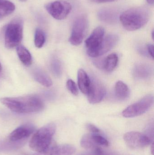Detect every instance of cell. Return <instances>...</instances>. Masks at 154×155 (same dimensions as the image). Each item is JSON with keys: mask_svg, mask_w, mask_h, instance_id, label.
Instances as JSON below:
<instances>
[{"mask_svg": "<svg viewBox=\"0 0 154 155\" xmlns=\"http://www.w3.org/2000/svg\"><path fill=\"white\" fill-rule=\"evenodd\" d=\"M1 102L11 111L18 114L36 113L44 107L42 100L35 96L3 97Z\"/></svg>", "mask_w": 154, "mask_h": 155, "instance_id": "obj_1", "label": "cell"}, {"mask_svg": "<svg viewBox=\"0 0 154 155\" xmlns=\"http://www.w3.org/2000/svg\"><path fill=\"white\" fill-rule=\"evenodd\" d=\"M150 10L145 7H136L125 11L119 19L126 30L134 31L144 26L149 21Z\"/></svg>", "mask_w": 154, "mask_h": 155, "instance_id": "obj_2", "label": "cell"}, {"mask_svg": "<svg viewBox=\"0 0 154 155\" xmlns=\"http://www.w3.org/2000/svg\"><path fill=\"white\" fill-rule=\"evenodd\" d=\"M56 130V125L53 123H50L39 129L30 141L31 149L37 153L48 149L50 147Z\"/></svg>", "mask_w": 154, "mask_h": 155, "instance_id": "obj_3", "label": "cell"}, {"mask_svg": "<svg viewBox=\"0 0 154 155\" xmlns=\"http://www.w3.org/2000/svg\"><path fill=\"white\" fill-rule=\"evenodd\" d=\"M23 24L21 20L15 19L8 25L5 33V44L8 49L17 47L23 38Z\"/></svg>", "mask_w": 154, "mask_h": 155, "instance_id": "obj_4", "label": "cell"}, {"mask_svg": "<svg viewBox=\"0 0 154 155\" xmlns=\"http://www.w3.org/2000/svg\"><path fill=\"white\" fill-rule=\"evenodd\" d=\"M89 22L85 15L79 16L74 21L69 42L73 45H80L88 32Z\"/></svg>", "mask_w": 154, "mask_h": 155, "instance_id": "obj_5", "label": "cell"}, {"mask_svg": "<svg viewBox=\"0 0 154 155\" xmlns=\"http://www.w3.org/2000/svg\"><path fill=\"white\" fill-rule=\"evenodd\" d=\"M153 103V96L151 94L146 96L124 109L122 115L125 117H133L141 115L147 112Z\"/></svg>", "mask_w": 154, "mask_h": 155, "instance_id": "obj_6", "label": "cell"}, {"mask_svg": "<svg viewBox=\"0 0 154 155\" xmlns=\"http://www.w3.org/2000/svg\"><path fill=\"white\" fill-rule=\"evenodd\" d=\"M47 12L55 19L62 20L65 19L71 12V5L65 1H57L45 5Z\"/></svg>", "mask_w": 154, "mask_h": 155, "instance_id": "obj_7", "label": "cell"}, {"mask_svg": "<svg viewBox=\"0 0 154 155\" xmlns=\"http://www.w3.org/2000/svg\"><path fill=\"white\" fill-rule=\"evenodd\" d=\"M124 138L128 147L133 149L144 148L152 143L149 136L137 132H128L125 134Z\"/></svg>", "mask_w": 154, "mask_h": 155, "instance_id": "obj_8", "label": "cell"}, {"mask_svg": "<svg viewBox=\"0 0 154 155\" xmlns=\"http://www.w3.org/2000/svg\"><path fill=\"white\" fill-rule=\"evenodd\" d=\"M105 33L104 28L99 26L93 31L86 40L85 45L87 49V53L90 57H95V54L104 39Z\"/></svg>", "mask_w": 154, "mask_h": 155, "instance_id": "obj_9", "label": "cell"}, {"mask_svg": "<svg viewBox=\"0 0 154 155\" xmlns=\"http://www.w3.org/2000/svg\"><path fill=\"white\" fill-rule=\"evenodd\" d=\"M106 94V89L102 84L96 80H91V85L87 94L89 102L92 104L99 103Z\"/></svg>", "mask_w": 154, "mask_h": 155, "instance_id": "obj_10", "label": "cell"}, {"mask_svg": "<svg viewBox=\"0 0 154 155\" xmlns=\"http://www.w3.org/2000/svg\"><path fill=\"white\" fill-rule=\"evenodd\" d=\"M35 130L34 126L31 124H25L14 130L9 136V139L12 142L20 141L27 138Z\"/></svg>", "mask_w": 154, "mask_h": 155, "instance_id": "obj_11", "label": "cell"}, {"mask_svg": "<svg viewBox=\"0 0 154 155\" xmlns=\"http://www.w3.org/2000/svg\"><path fill=\"white\" fill-rule=\"evenodd\" d=\"M118 36L115 34H109L104 37L101 44L95 54V57L105 54L114 48L118 42Z\"/></svg>", "mask_w": 154, "mask_h": 155, "instance_id": "obj_12", "label": "cell"}, {"mask_svg": "<svg viewBox=\"0 0 154 155\" xmlns=\"http://www.w3.org/2000/svg\"><path fill=\"white\" fill-rule=\"evenodd\" d=\"M76 151V148L71 145L64 144L49 147L43 152L33 155H72Z\"/></svg>", "mask_w": 154, "mask_h": 155, "instance_id": "obj_13", "label": "cell"}, {"mask_svg": "<svg viewBox=\"0 0 154 155\" xmlns=\"http://www.w3.org/2000/svg\"><path fill=\"white\" fill-rule=\"evenodd\" d=\"M152 72V69L150 65L146 64L140 63L135 66L133 74L137 79H146L151 77Z\"/></svg>", "mask_w": 154, "mask_h": 155, "instance_id": "obj_14", "label": "cell"}, {"mask_svg": "<svg viewBox=\"0 0 154 155\" xmlns=\"http://www.w3.org/2000/svg\"><path fill=\"white\" fill-rule=\"evenodd\" d=\"M77 79L80 91L85 94H87L91 85V80L88 75L84 70L80 69L78 71Z\"/></svg>", "mask_w": 154, "mask_h": 155, "instance_id": "obj_15", "label": "cell"}, {"mask_svg": "<svg viewBox=\"0 0 154 155\" xmlns=\"http://www.w3.org/2000/svg\"><path fill=\"white\" fill-rule=\"evenodd\" d=\"M115 95L117 98L121 101L127 99L130 95L129 87L122 81H118L115 86Z\"/></svg>", "mask_w": 154, "mask_h": 155, "instance_id": "obj_16", "label": "cell"}, {"mask_svg": "<svg viewBox=\"0 0 154 155\" xmlns=\"http://www.w3.org/2000/svg\"><path fill=\"white\" fill-rule=\"evenodd\" d=\"M33 76L36 81L44 86L50 87L52 84V81L49 76L42 70L36 69L33 72Z\"/></svg>", "mask_w": 154, "mask_h": 155, "instance_id": "obj_17", "label": "cell"}, {"mask_svg": "<svg viewBox=\"0 0 154 155\" xmlns=\"http://www.w3.org/2000/svg\"><path fill=\"white\" fill-rule=\"evenodd\" d=\"M17 53L20 61L24 65L29 66L32 64L31 54L25 47L23 45H18L17 47Z\"/></svg>", "mask_w": 154, "mask_h": 155, "instance_id": "obj_18", "label": "cell"}, {"mask_svg": "<svg viewBox=\"0 0 154 155\" xmlns=\"http://www.w3.org/2000/svg\"><path fill=\"white\" fill-rule=\"evenodd\" d=\"M99 18L101 21L107 23L112 24L116 21L117 14L114 10L104 9L99 11Z\"/></svg>", "mask_w": 154, "mask_h": 155, "instance_id": "obj_19", "label": "cell"}, {"mask_svg": "<svg viewBox=\"0 0 154 155\" xmlns=\"http://www.w3.org/2000/svg\"><path fill=\"white\" fill-rule=\"evenodd\" d=\"M80 145L85 149L94 150L101 147L99 146L93 137V134H86L83 136L80 140Z\"/></svg>", "mask_w": 154, "mask_h": 155, "instance_id": "obj_20", "label": "cell"}, {"mask_svg": "<svg viewBox=\"0 0 154 155\" xmlns=\"http://www.w3.org/2000/svg\"><path fill=\"white\" fill-rule=\"evenodd\" d=\"M118 61V57L116 54H109L105 59L104 69L108 72L112 71L117 65Z\"/></svg>", "mask_w": 154, "mask_h": 155, "instance_id": "obj_21", "label": "cell"}, {"mask_svg": "<svg viewBox=\"0 0 154 155\" xmlns=\"http://www.w3.org/2000/svg\"><path fill=\"white\" fill-rule=\"evenodd\" d=\"M15 10V5L11 2L5 0L0 3V19L11 14Z\"/></svg>", "mask_w": 154, "mask_h": 155, "instance_id": "obj_22", "label": "cell"}, {"mask_svg": "<svg viewBox=\"0 0 154 155\" xmlns=\"http://www.w3.org/2000/svg\"><path fill=\"white\" fill-rule=\"evenodd\" d=\"M45 34L44 32L39 28L36 29L34 36V44L35 46L38 48L42 47L45 42Z\"/></svg>", "mask_w": 154, "mask_h": 155, "instance_id": "obj_23", "label": "cell"}, {"mask_svg": "<svg viewBox=\"0 0 154 155\" xmlns=\"http://www.w3.org/2000/svg\"><path fill=\"white\" fill-rule=\"evenodd\" d=\"M51 68L52 73L57 76L60 77L62 73V68L61 63L59 60L56 58H54L52 61L51 64Z\"/></svg>", "mask_w": 154, "mask_h": 155, "instance_id": "obj_24", "label": "cell"}, {"mask_svg": "<svg viewBox=\"0 0 154 155\" xmlns=\"http://www.w3.org/2000/svg\"><path fill=\"white\" fill-rule=\"evenodd\" d=\"M77 155H118L115 153L104 151L101 147L91 150L90 152L80 153Z\"/></svg>", "mask_w": 154, "mask_h": 155, "instance_id": "obj_25", "label": "cell"}, {"mask_svg": "<svg viewBox=\"0 0 154 155\" xmlns=\"http://www.w3.org/2000/svg\"><path fill=\"white\" fill-rule=\"evenodd\" d=\"M67 87L70 92L75 96L78 94V90L76 83L72 79H69L67 81Z\"/></svg>", "mask_w": 154, "mask_h": 155, "instance_id": "obj_26", "label": "cell"}, {"mask_svg": "<svg viewBox=\"0 0 154 155\" xmlns=\"http://www.w3.org/2000/svg\"><path fill=\"white\" fill-rule=\"evenodd\" d=\"M86 128L89 131H90L92 134H99L100 132V130L96 126L92 124H87L86 125Z\"/></svg>", "mask_w": 154, "mask_h": 155, "instance_id": "obj_27", "label": "cell"}, {"mask_svg": "<svg viewBox=\"0 0 154 155\" xmlns=\"http://www.w3.org/2000/svg\"><path fill=\"white\" fill-rule=\"evenodd\" d=\"M147 50L149 55L153 59L154 58V46L153 45L149 44L147 45Z\"/></svg>", "mask_w": 154, "mask_h": 155, "instance_id": "obj_28", "label": "cell"}, {"mask_svg": "<svg viewBox=\"0 0 154 155\" xmlns=\"http://www.w3.org/2000/svg\"><path fill=\"white\" fill-rule=\"evenodd\" d=\"M91 2L95 3H105L114 2L116 0H90Z\"/></svg>", "mask_w": 154, "mask_h": 155, "instance_id": "obj_29", "label": "cell"}, {"mask_svg": "<svg viewBox=\"0 0 154 155\" xmlns=\"http://www.w3.org/2000/svg\"><path fill=\"white\" fill-rule=\"evenodd\" d=\"M151 152H152V155H154V143H153L151 146Z\"/></svg>", "mask_w": 154, "mask_h": 155, "instance_id": "obj_30", "label": "cell"}, {"mask_svg": "<svg viewBox=\"0 0 154 155\" xmlns=\"http://www.w3.org/2000/svg\"><path fill=\"white\" fill-rule=\"evenodd\" d=\"M147 2L150 4H153L154 0H146Z\"/></svg>", "mask_w": 154, "mask_h": 155, "instance_id": "obj_31", "label": "cell"}, {"mask_svg": "<svg viewBox=\"0 0 154 155\" xmlns=\"http://www.w3.org/2000/svg\"><path fill=\"white\" fill-rule=\"evenodd\" d=\"M2 71V65H1V63H0V73Z\"/></svg>", "mask_w": 154, "mask_h": 155, "instance_id": "obj_32", "label": "cell"}, {"mask_svg": "<svg viewBox=\"0 0 154 155\" xmlns=\"http://www.w3.org/2000/svg\"><path fill=\"white\" fill-rule=\"evenodd\" d=\"M152 38L153 39H154V31H152Z\"/></svg>", "mask_w": 154, "mask_h": 155, "instance_id": "obj_33", "label": "cell"}, {"mask_svg": "<svg viewBox=\"0 0 154 155\" xmlns=\"http://www.w3.org/2000/svg\"><path fill=\"white\" fill-rule=\"evenodd\" d=\"M20 1H21V2H25V1H27V0H20Z\"/></svg>", "mask_w": 154, "mask_h": 155, "instance_id": "obj_34", "label": "cell"}, {"mask_svg": "<svg viewBox=\"0 0 154 155\" xmlns=\"http://www.w3.org/2000/svg\"><path fill=\"white\" fill-rule=\"evenodd\" d=\"M5 1V0H0V3L2 2H3V1Z\"/></svg>", "mask_w": 154, "mask_h": 155, "instance_id": "obj_35", "label": "cell"}]
</instances>
